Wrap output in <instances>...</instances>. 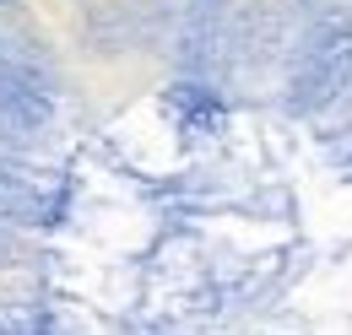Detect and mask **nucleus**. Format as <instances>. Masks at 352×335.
<instances>
[{"label": "nucleus", "instance_id": "f257e3e1", "mask_svg": "<svg viewBox=\"0 0 352 335\" xmlns=\"http://www.w3.org/2000/svg\"><path fill=\"white\" fill-rule=\"evenodd\" d=\"M0 5H6V0H0Z\"/></svg>", "mask_w": 352, "mask_h": 335}]
</instances>
